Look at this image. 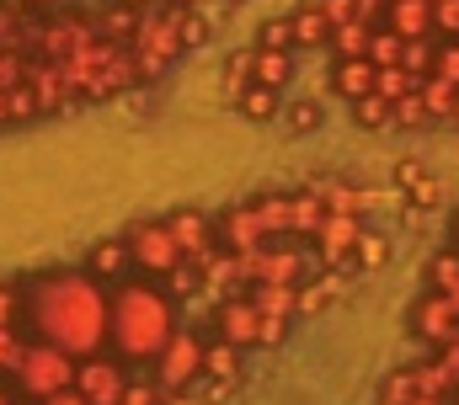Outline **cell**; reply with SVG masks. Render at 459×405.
<instances>
[{"label":"cell","instance_id":"9","mask_svg":"<svg viewBox=\"0 0 459 405\" xmlns=\"http://www.w3.org/2000/svg\"><path fill=\"white\" fill-rule=\"evenodd\" d=\"M166 229H171V240H177V251H182V262H187L193 272L220 251V240H214V213H204V208H177V213H166Z\"/></svg>","mask_w":459,"mask_h":405},{"label":"cell","instance_id":"7","mask_svg":"<svg viewBox=\"0 0 459 405\" xmlns=\"http://www.w3.org/2000/svg\"><path fill=\"white\" fill-rule=\"evenodd\" d=\"M123 246H128V262L144 272V278H166L171 267H182V251L166 229V219H139L123 229Z\"/></svg>","mask_w":459,"mask_h":405},{"label":"cell","instance_id":"23","mask_svg":"<svg viewBox=\"0 0 459 405\" xmlns=\"http://www.w3.org/2000/svg\"><path fill=\"white\" fill-rule=\"evenodd\" d=\"M225 75H230V97H235L240 86H251V48H240V54H230Z\"/></svg>","mask_w":459,"mask_h":405},{"label":"cell","instance_id":"10","mask_svg":"<svg viewBox=\"0 0 459 405\" xmlns=\"http://www.w3.org/2000/svg\"><path fill=\"white\" fill-rule=\"evenodd\" d=\"M411 331L422 341H433V347H449V341H459V309L438 289H428L422 299L411 304Z\"/></svg>","mask_w":459,"mask_h":405},{"label":"cell","instance_id":"20","mask_svg":"<svg viewBox=\"0 0 459 405\" xmlns=\"http://www.w3.org/2000/svg\"><path fill=\"white\" fill-rule=\"evenodd\" d=\"M256 48L294 54V27H289V16H273V22H262V27H256Z\"/></svg>","mask_w":459,"mask_h":405},{"label":"cell","instance_id":"1","mask_svg":"<svg viewBox=\"0 0 459 405\" xmlns=\"http://www.w3.org/2000/svg\"><path fill=\"white\" fill-rule=\"evenodd\" d=\"M22 325L32 331V341H48L65 358L86 363L108 352V283H97L86 267L43 272L22 283Z\"/></svg>","mask_w":459,"mask_h":405},{"label":"cell","instance_id":"27","mask_svg":"<svg viewBox=\"0 0 459 405\" xmlns=\"http://www.w3.org/2000/svg\"><path fill=\"white\" fill-rule=\"evenodd\" d=\"M406 405H449V401H433V395H411Z\"/></svg>","mask_w":459,"mask_h":405},{"label":"cell","instance_id":"15","mask_svg":"<svg viewBox=\"0 0 459 405\" xmlns=\"http://www.w3.org/2000/svg\"><path fill=\"white\" fill-rule=\"evenodd\" d=\"M128 246H123V235L117 240H102L97 251H91V262H86V272L97 278V283H117V278H128Z\"/></svg>","mask_w":459,"mask_h":405},{"label":"cell","instance_id":"17","mask_svg":"<svg viewBox=\"0 0 459 405\" xmlns=\"http://www.w3.org/2000/svg\"><path fill=\"white\" fill-rule=\"evenodd\" d=\"M278 123H283L289 134H316V128L326 123V112H321V101H283Z\"/></svg>","mask_w":459,"mask_h":405},{"label":"cell","instance_id":"30","mask_svg":"<svg viewBox=\"0 0 459 405\" xmlns=\"http://www.w3.org/2000/svg\"><path fill=\"white\" fill-rule=\"evenodd\" d=\"M455 251H459V219H455Z\"/></svg>","mask_w":459,"mask_h":405},{"label":"cell","instance_id":"19","mask_svg":"<svg viewBox=\"0 0 459 405\" xmlns=\"http://www.w3.org/2000/svg\"><path fill=\"white\" fill-rule=\"evenodd\" d=\"M246 299L256 304L262 315H283V320H294V289H262V283H251Z\"/></svg>","mask_w":459,"mask_h":405},{"label":"cell","instance_id":"2","mask_svg":"<svg viewBox=\"0 0 459 405\" xmlns=\"http://www.w3.org/2000/svg\"><path fill=\"white\" fill-rule=\"evenodd\" d=\"M177 325H182V315H177V299L160 289V278L139 272V278L108 283V347L128 374L150 368Z\"/></svg>","mask_w":459,"mask_h":405},{"label":"cell","instance_id":"4","mask_svg":"<svg viewBox=\"0 0 459 405\" xmlns=\"http://www.w3.org/2000/svg\"><path fill=\"white\" fill-rule=\"evenodd\" d=\"M289 325H294V320H283V315H262L246 294H230V299L214 304V336L230 341V347H240V352L278 347V341L289 336Z\"/></svg>","mask_w":459,"mask_h":405},{"label":"cell","instance_id":"22","mask_svg":"<svg viewBox=\"0 0 459 405\" xmlns=\"http://www.w3.org/2000/svg\"><path fill=\"white\" fill-rule=\"evenodd\" d=\"M0 331H22V289L0 283Z\"/></svg>","mask_w":459,"mask_h":405},{"label":"cell","instance_id":"14","mask_svg":"<svg viewBox=\"0 0 459 405\" xmlns=\"http://www.w3.org/2000/svg\"><path fill=\"white\" fill-rule=\"evenodd\" d=\"M289 75H294V54H273V48H256V43H251V86L283 91Z\"/></svg>","mask_w":459,"mask_h":405},{"label":"cell","instance_id":"13","mask_svg":"<svg viewBox=\"0 0 459 405\" xmlns=\"http://www.w3.org/2000/svg\"><path fill=\"white\" fill-rule=\"evenodd\" d=\"M230 101L251 123H278V112H283V91H273V86H240Z\"/></svg>","mask_w":459,"mask_h":405},{"label":"cell","instance_id":"12","mask_svg":"<svg viewBox=\"0 0 459 405\" xmlns=\"http://www.w3.org/2000/svg\"><path fill=\"white\" fill-rule=\"evenodd\" d=\"M240 374H246V352L230 347V341H220V336H209V347H204V379L240 384Z\"/></svg>","mask_w":459,"mask_h":405},{"label":"cell","instance_id":"5","mask_svg":"<svg viewBox=\"0 0 459 405\" xmlns=\"http://www.w3.org/2000/svg\"><path fill=\"white\" fill-rule=\"evenodd\" d=\"M11 379V395H22V401H48V395H59V390H70L75 384V358H65L59 347H48V341H27L22 347V358H16V368L5 374Z\"/></svg>","mask_w":459,"mask_h":405},{"label":"cell","instance_id":"24","mask_svg":"<svg viewBox=\"0 0 459 405\" xmlns=\"http://www.w3.org/2000/svg\"><path fill=\"white\" fill-rule=\"evenodd\" d=\"M22 347H27V336H22V331H0V374H11V368H16Z\"/></svg>","mask_w":459,"mask_h":405},{"label":"cell","instance_id":"29","mask_svg":"<svg viewBox=\"0 0 459 405\" xmlns=\"http://www.w3.org/2000/svg\"><path fill=\"white\" fill-rule=\"evenodd\" d=\"M22 5H48V0H22Z\"/></svg>","mask_w":459,"mask_h":405},{"label":"cell","instance_id":"11","mask_svg":"<svg viewBox=\"0 0 459 405\" xmlns=\"http://www.w3.org/2000/svg\"><path fill=\"white\" fill-rule=\"evenodd\" d=\"M342 294H347L342 272H316V278H305V283L294 289V320H299V315H321V309H332Z\"/></svg>","mask_w":459,"mask_h":405},{"label":"cell","instance_id":"3","mask_svg":"<svg viewBox=\"0 0 459 405\" xmlns=\"http://www.w3.org/2000/svg\"><path fill=\"white\" fill-rule=\"evenodd\" d=\"M240 272H246V289L251 283H262V289H299L321 267H316V256H310L305 240H289L283 235V240H267L256 251H240Z\"/></svg>","mask_w":459,"mask_h":405},{"label":"cell","instance_id":"21","mask_svg":"<svg viewBox=\"0 0 459 405\" xmlns=\"http://www.w3.org/2000/svg\"><path fill=\"white\" fill-rule=\"evenodd\" d=\"M117 405H160V384L150 379V374H134L128 379V390H123V401Z\"/></svg>","mask_w":459,"mask_h":405},{"label":"cell","instance_id":"25","mask_svg":"<svg viewBox=\"0 0 459 405\" xmlns=\"http://www.w3.org/2000/svg\"><path fill=\"white\" fill-rule=\"evenodd\" d=\"M160 405H204L198 390H160Z\"/></svg>","mask_w":459,"mask_h":405},{"label":"cell","instance_id":"26","mask_svg":"<svg viewBox=\"0 0 459 405\" xmlns=\"http://www.w3.org/2000/svg\"><path fill=\"white\" fill-rule=\"evenodd\" d=\"M38 405H86L75 390H59V395H48V401H38Z\"/></svg>","mask_w":459,"mask_h":405},{"label":"cell","instance_id":"8","mask_svg":"<svg viewBox=\"0 0 459 405\" xmlns=\"http://www.w3.org/2000/svg\"><path fill=\"white\" fill-rule=\"evenodd\" d=\"M128 368L117 363V358H108V352H97V358H86V363H75V395L86 405H117L123 401V390H128Z\"/></svg>","mask_w":459,"mask_h":405},{"label":"cell","instance_id":"28","mask_svg":"<svg viewBox=\"0 0 459 405\" xmlns=\"http://www.w3.org/2000/svg\"><path fill=\"white\" fill-rule=\"evenodd\" d=\"M0 405H16V395H11V384H0Z\"/></svg>","mask_w":459,"mask_h":405},{"label":"cell","instance_id":"6","mask_svg":"<svg viewBox=\"0 0 459 405\" xmlns=\"http://www.w3.org/2000/svg\"><path fill=\"white\" fill-rule=\"evenodd\" d=\"M204 347H209V336H204V331L177 325V331H171V341L160 347V358L150 363V379H155L160 390H193V384H198V374H204Z\"/></svg>","mask_w":459,"mask_h":405},{"label":"cell","instance_id":"16","mask_svg":"<svg viewBox=\"0 0 459 405\" xmlns=\"http://www.w3.org/2000/svg\"><path fill=\"white\" fill-rule=\"evenodd\" d=\"M428 289H438V294L459 309V251H438V256L428 262Z\"/></svg>","mask_w":459,"mask_h":405},{"label":"cell","instance_id":"18","mask_svg":"<svg viewBox=\"0 0 459 405\" xmlns=\"http://www.w3.org/2000/svg\"><path fill=\"white\" fill-rule=\"evenodd\" d=\"M390 262V240L379 235V229H363L358 235V251H352V272H374V267H385Z\"/></svg>","mask_w":459,"mask_h":405}]
</instances>
